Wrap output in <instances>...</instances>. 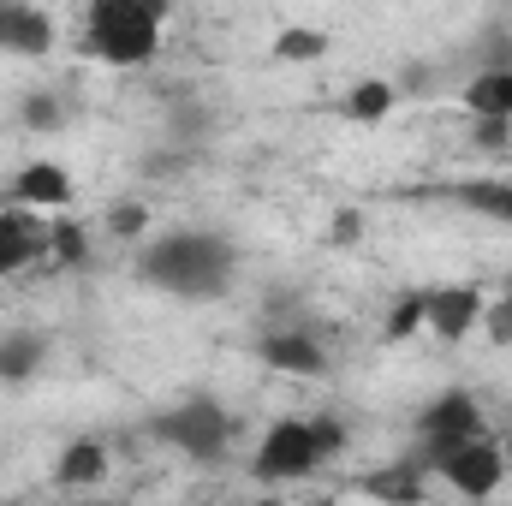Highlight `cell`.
<instances>
[{"mask_svg":"<svg viewBox=\"0 0 512 506\" xmlns=\"http://www.w3.org/2000/svg\"><path fill=\"white\" fill-rule=\"evenodd\" d=\"M239 251L227 233H161L137 251V280L173 298H227Z\"/></svg>","mask_w":512,"mask_h":506,"instance_id":"1","label":"cell"},{"mask_svg":"<svg viewBox=\"0 0 512 506\" xmlns=\"http://www.w3.org/2000/svg\"><path fill=\"white\" fill-rule=\"evenodd\" d=\"M340 447H346V429L334 417H280V423H268L251 471L262 483H292V477H310L316 465H328Z\"/></svg>","mask_w":512,"mask_h":506,"instance_id":"2","label":"cell"},{"mask_svg":"<svg viewBox=\"0 0 512 506\" xmlns=\"http://www.w3.org/2000/svg\"><path fill=\"white\" fill-rule=\"evenodd\" d=\"M161 48V6L149 0H96L84 12V54L108 66H143Z\"/></svg>","mask_w":512,"mask_h":506,"instance_id":"3","label":"cell"},{"mask_svg":"<svg viewBox=\"0 0 512 506\" xmlns=\"http://www.w3.org/2000/svg\"><path fill=\"white\" fill-rule=\"evenodd\" d=\"M483 435H489L483 405H477L465 387H447V393L429 399L423 417H417V465H423V471H441V459H453L459 447H471V441H483Z\"/></svg>","mask_w":512,"mask_h":506,"instance_id":"4","label":"cell"},{"mask_svg":"<svg viewBox=\"0 0 512 506\" xmlns=\"http://www.w3.org/2000/svg\"><path fill=\"white\" fill-rule=\"evenodd\" d=\"M149 429H155L167 447H179L185 459H197V465H215V459L227 453V441H233V417H227V405L209 399V393H191V399L167 405Z\"/></svg>","mask_w":512,"mask_h":506,"instance_id":"5","label":"cell"},{"mask_svg":"<svg viewBox=\"0 0 512 506\" xmlns=\"http://www.w3.org/2000/svg\"><path fill=\"white\" fill-rule=\"evenodd\" d=\"M483 292L477 286H423V334H435V340H447V346H459V340H471L477 334V322H483Z\"/></svg>","mask_w":512,"mask_h":506,"instance_id":"6","label":"cell"},{"mask_svg":"<svg viewBox=\"0 0 512 506\" xmlns=\"http://www.w3.org/2000/svg\"><path fill=\"white\" fill-rule=\"evenodd\" d=\"M441 477L453 483V495H465V501H489V495L501 489V477H507V453H501L495 435H483V441L459 447L453 459H441Z\"/></svg>","mask_w":512,"mask_h":506,"instance_id":"7","label":"cell"},{"mask_svg":"<svg viewBox=\"0 0 512 506\" xmlns=\"http://www.w3.org/2000/svg\"><path fill=\"white\" fill-rule=\"evenodd\" d=\"M256 358H262L268 370H280V376H322V370H328L322 340L304 334V328H274V334H262V340H256Z\"/></svg>","mask_w":512,"mask_h":506,"instance_id":"8","label":"cell"},{"mask_svg":"<svg viewBox=\"0 0 512 506\" xmlns=\"http://www.w3.org/2000/svg\"><path fill=\"white\" fill-rule=\"evenodd\" d=\"M6 197H12L18 209H66L78 191H72V173H66L60 161H30V167L12 173Z\"/></svg>","mask_w":512,"mask_h":506,"instance_id":"9","label":"cell"},{"mask_svg":"<svg viewBox=\"0 0 512 506\" xmlns=\"http://www.w3.org/2000/svg\"><path fill=\"white\" fill-rule=\"evenodd\" d=\"M358 495L376 506H423L429 489H423V465L417 459H399V465H382V471H364L358 477Z\"/></svg>","mask_w":512,"mask_h":506,"instance_id":"10","label":"cell"},{"mask_svg":"<svg viewBox=\"0 0 512 506\" xmlns=\"http://www.w3.org/2000/svg\"><path fill=\"white\" fill-rule=\"evenodd\" d=\"M0 48H6V54H24V60L48 54V48H54V18L36 12V6L0 0Z\"/></svg>","mask_w":512,"mask_h":506,"instance_id":"11","label":"cell"},{"mask_svg":"<svg viewBox=\"0 0 512 506\" xmlns=\"http://www.w3.org/2000/svg\"><path fill=\"white\" fill-rule=\"evenodd\" d=\"M42 251H48V227L30 209H0V274L30 268Z\"/></svg>","mask_w":512,"mask_h":506,"instance_id":"12","label":"cell"},{"mask_svg":"<svg viewBox=\"0 0 512 506\" xmlns=\"http://www.w3.org/2000/svg\"><path fill=\"white\" fill-rule=\"evenodd\" d=\"M465 108L477 120H495V126H512V72H477L465 84Z\"/></svg>","mask_w":512,"mask_h":506,"instance_id":"13","label":"cell"},{"mask_svg":"<svg viewBox=\"0 0 512 506\" xmlns=\"http://www.w3.org/2000/svg\"><path fill=\"white\" fill-rule=\"evenodd\" d=\"M42 358H48V340L42 334H30V328H18V334H0V381H30L42 370Z\"/></svg>","mask_w":512,"mask_h":506,"instance_id":"14","label":"cell"},{"mask_svg":"<svg viewBox=\"0 0 512 506\" xmlns=\"http://www.w3.org/2000/svg\"><path fill=\"white\" fill-rule=\"evenodd\" d=\"M102 477H108L102 441H72V447L54 459V483H66V489H90V483H102Z\"/></svg>","mask_w":512,"mask_h":506,"instance_id":"15","label":"cell"},{"mask_svg":"<svg viewBox=\"0 0 512 506\" xmlns=\"http://www.w3.org/2000/svg\"><path fill=\"white\" fill-rule=\"evenodd\" d=\"M453 197H459L465 209H477V215L507 221V227H512V185H507V179H471V185H459Z\"/></svg>","mask_w":512,"mask_h":506,"instance_id":"16","label":"cell"},{"mask_svg":"<svg viewBox=\"0 0 512 506\" xmlns=\"http://www.w3.org/2000/svg\"><path fill=\"white\" fill-rule=\"evenodd\" d=\"M399 102V90L387 84V78H364L352 96H346V120H358V126H376V120H387V108Z\"/></svg>","mask_w":512,"mask_h":506,"instance_id":"17","label":"cell"},{"mask_svg":"<svg viewBox=\"0 0 512 506\" xmlns=\"http://www.w3.org/2000/svg\"><path fill=\"white\" fill-rule=\"evenodd\" d=\"M274 54H280V60H322V54H328V30H316V24H292V30L274 36Z\"/></svg>","mask_w":512,"mask_h":506,"instance_id":"18","label":"cell"},{"mask_svg":"<svg viewBox=\"0 0 512 506\" xmlns=\"http://www.w3.org/2000/svg\"><path fill=\"white\" fill-rule=\"evenodd\" d=\"M48 251H54V262H66V268H84L90 262V233L78 221H54L48 227Z\"/></svg>","mask_w":512,"mask_h":506,"instance_id":"19","label":"cell"},{"mask_svg":"<svg viewBox=\"0 0 512 506\" xmlns=\"http://www.w3.org/2000/svg\"><path fill=\"white\" fill-rule=\"evenodd\" d=\"M417 334H423V292H405V298H393V310H387L382 340H417Z\"/></svg>","mask_w":512,"mask_h":506,"instance_id":"20","label":"cell"},{"mask_svg":"<svg viewBox=\"0 0 512 506\" xmlns=\"http://www.w3.org/2000/svg\"><path fill=\"white\" fill-rule=\"evenodd\" d=\"M18 120L30 131H60L66 126V108H60V96H48V90H36V96H24V108H18Z\"/></svg>","mask_w":512,"mask_h":506,"instance_id":"21","label":"cell"},{"mask_svg":"<svg viewBox=\"0 0 512 506\" xmlns=\"http://www.w3.org/2000/svg\"><path fill=\"white\" fill-rule=\"evenodd\" d=\"M495 346H512V292H501V298H489L483 304V322H477Z\"/></svg>","mask_w":512,"mask_h":506,"instance_id":"22","label":"cell"},{"mask_svg":"<svg viewBox=\"0 0 512 506\" xmlns=\"http://www.w3.org/2000/svg\"><path fill=\"white\" fill-rule=\"evenodd\" d=\"M143 227H149V209L143 203H114L108 209V233L114 239H143Z\"/></svg>","mask_w":512,"mask_h":506,"instance_id":"23","label":"cell"},{"mask_svg":"<svg viewBox=\"0 0 512 506\" xmlns=\"http://www.w3.org/2000/svg\"><path fill=\"white\" fill-rule=\"evenodd\" d=\"M358 239H364V215L358 209H340L328 221V245H358Z\"/></svg>","mask_w":512,"mask_h":506,"instance_id":"24","label":"cell"},{"mask_svg":"<svg viewBox=\"0 0 512 506\" xmlns=\"http://www.w3.org/2000/svg\"><path fill=\"white\" fill-rule=\"evenodd\" d=\"M477 143H483V149H501V143H507V126H495V120H477Z\"/></svg>","mask_w":512,"mask_h":506,"instance_id":"25","label":"cell"},{"mask_svg":"<svg viewBox=\"0 0 512 506\" xmlns=\"http://www.w3.org/2000/svg\"><path fill=\"white\" fill-rule=\"evenodd\" d=\"M78 506H120V501H78Z\"/></svg>","mask_w":512,"mask_h":506,"instance_id":"26","label":"cell"},{"mask_svg":"<svg viewBox=\"0 0 512 506\" xmlns=\"http://www.w3.org/2000/svg\"><path fill=\"white\" fill-rule=\"evenodd\" d=\"M256 506H280V501H256Z\"/></svg>","mask_w":512,"mask_h":506,"instance_id":"27","label":"cell"},{"mask_svg":"<svg viewBox=\"0 0 512 506\" xmlns=\"http://www.w3.org/2000/svg\"><path fill=\"white\" fill-rule=\"evenodd\" d=\"M0 506H18V501H0Z\"/></svg>","mask_w":512,"mask_h":506,"instance_id":"28","label":"cell"},{"mask_svg":"<svg viewBox=\"0 0 512 506\" xmlns=\"http://www.w3.org/2000/svg\"><path fill=\"white\" fill-rule=\"evenodd\" d=\"M507 429H512V417H507Z\"/></svg>","mask_w":512,"mask_h":506,"instance_id":"29","label":"cell"}]
</instances>
